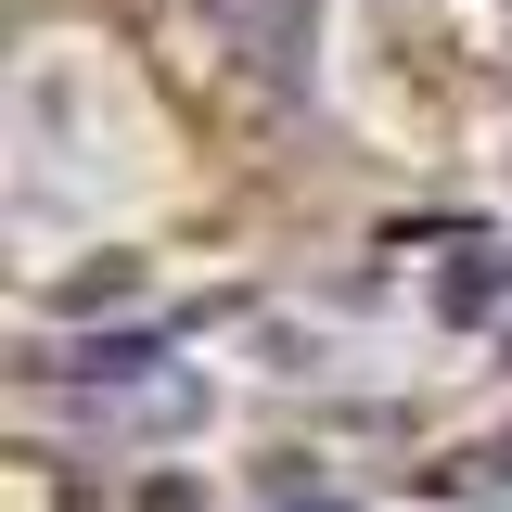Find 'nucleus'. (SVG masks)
<instances>
[{"label": "nucleus", "instance_id": "obj_1", "mask_svg": "<svg viewBox=\"0 0 512 512\" xmlns=\"http://www.w3.org/2000/svg\"><path fill=\"white\" fill-rule=\"evenodd\" d=\"M308 13H320V0H192L205 52L231 64V77H282V64L308 52Z\"/></svg>", "mask_w": 512, "mask_h": 512}]
</instances>
